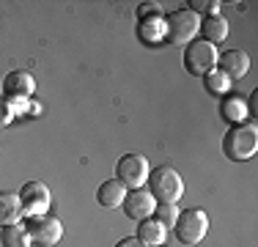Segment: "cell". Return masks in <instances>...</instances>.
I'll use <instances>...</instances> for the list:
<instances>
[{"label": "cell", "instance_id": "4", "mask_svg": "<svg viewBox=\"0 0 258 247\" xmlns=\"http://www.w3.org/2000/svg\"><path fill=\"white\" fill-rule=\"evenodd\" d=\"M173 231L181 244H187V247L201 244L209 233V214L204 209H184V212H179V220H176Z\"/></svg>", "mask_w": 258, "mask_h": 247}, {"label": "cell", "instance_id": "21", "mask_svg": "<svg viewBox=\"0 0 258 247\" xmlns=\"http://www.w3.org/2000/svg\"><path fill=\"white\" fill-rule=\"evenodd\" d=\"M189 11L192 14H206V17H212V14H220V3L217 0H189Z\"/></svg>", "mask_w": 258, "mask_h": 247}, {"label": "cell", "instance_id": "23", "mask_svg": "<svg viewBox=\"0 0 258 247\" xmlns=\"http://www.w3.org/2000/svg\"><path fill=\"white\" fill-rule=\"evenodd\" d=\"M14 121V104L9 99H0V127H9Z\"/></svg>", "mask_w": 258, "mask_h": 247}, {"label": "cell", "instance_id": "1", "mask_svg": "<svg viewBox=\"0 0 258 247\" xmlns=\"http://www.w3.org/2000/svg\"><path fill=\"white\" fill-rule=\"evenodd\" d=\"M258 151V129L255 124H239L231 127L223 138V154L231 162H247Z\"/></svg>", "mask_w": 258, "mask_h": 247}, {"label": "cell", "instance_id": "20", "mask_svg": "<svg viewBox=\"0 0 258 247\" xmlns=\"http://www.w3.org/2000/svg\"><path fill=\"white\" fill-rule=\"evenodd\" d=\"M154 220H159L165 228H168V231H173L176 220H179V206H176V203H157Z\"/></svg>", "mask_w": 258, "mask_h": 247}, {"label": "cell", "instance_id": "11", "mask_svg": "<svg viewBox=\"0 0 258 247\" xmlns=\"http://www.w3.org/2000/svg\"><path fill=\"white\" fill-rule=\"evenodd\" d=\"M217 69L231 80H242L244 74L250 72V55L244 49H225L223 55L217 58Z\"/></svg>", "mask_w": 258, "mask_h": 247}, {"label": "cell", "instance_id": "5", "mask_svg": "<svg viewBox=\"0 0 258 247\" xmlns=\"http://www.w3.org/2000/svg\"><path fill=\"white\" fill-rule=\"evenodd\" d=\"M217 58H220L217 47L209 44L204 39H195L184 49V69L192 74V77H206L209 72L217 69Z\"/></svg>", "mask_w": 258, "mask_h": 247}, {"label": "cell", "instance_id": "9", "mask_svg": "<svg viewBox=\"0 0 258 247\" xmlns=\"http://www.w3.org/2000/svg\"><path fill=\"white\" fill-rule=\"evenodd\" d=\"M121 209H124V214L129 220H149L154 217V209H157V201L154 195L149 193V190H132V193H126L124 203H121Z\"/></svg>", "mask_w": 258, "mask_h": 247}, {"label": "cell", "instance_id": "25", "mask_svg": "<svg viewBox=\"0 0 258 247\" xmlns=\"http://www.w3.org/2000/svg\"><path fill=\"white\" fill-rule=\"evenodd\" d=\"M115 247H146V244L140 242L138 236H126V239H121V242L115 244Z\"/></svg>", "mask_w": 258, "mask_h": 247}, {"label": "cell", "instance_id": "7", "mask_svg": "<svg viewBox=\"0 0 258 247\" xmlns=\"http://www.w3.org/2000/svg\"><path fill=\"white\" fill-rule=\"evenodd\" d=\"M20 203H22V214L25 217H39V214H47L52 203V195H50V187L44 181H25L20 193Z\"/></svg>", "mask_w": 258, "mask_h": 247}, {"label": "cell", "instance_id": "17", "mask_svg": "<svg viewBox=\"0 0 258 247\" xmlns=\"http://www.w3.org/2000/svg\"><path fill=\"white\" fill-rule=\"evenodd\" d=\"M0 244L3 247H30V236H28V225H22L20 220L11 225L0 228Z\"/></svg>", "mask_w": 258, "mask_h": 247}, {"label": "cell", "instance_id": "3", "mask_svg": "<svg viewBox=\"0 0 258 247\" xmlns=\"http://www.w3.org/2000/svg\"><path fill=\"white\" fill-rule=\"evenodd\" d=\"M201 33V17L189 9H179L165 17V41L170 44H189Z\"/></svg>", "mask_w": 258, "mask_h": 247}, {"label": "cell", "instance_id": "15", "mask_svg": "<svg viewBox=\"0 0 258 247\" xmlns=\"http://www.w3.org/2000/svg\"><path fill=\"white\" fill-rule=\"evenodd\" d=\"M165 236H168V228H165L159 220H154V217L140 220V225H138V239H140L146 247H162V244H165Z\"/></svg>", "mask_w": 258, "mask_h": 247}, {"label": "cell", "instance_id": "10", "mask_svg": "<svg viewBox=\"0 0 258 247\" xmlns=\"http://www.w3.org/2000/svg\"><path fill=\"white\" fill-rule=\"evenodd\" d=\"M36 91V80L30 72H9L3 80V99H9V102H14V99H30Z\"/></svg>", "mask_w": 258, "mask_h": 247}, {"label": "cell", "instance_id": "12", "mask_svg": "<svg viewBox=\"0 0 258 247\" xmlns=\"http://www.w3.org/2000/svg\"><path fill=\"white\" fill-rule=\"evenodd\" d=\"M220 115H223L225 121H231L233 127H239V124H247L250 110H247L244 96H239V94H225L223 102H220Z\"/></svg>", "mask_w": 258, "mask_h": 247}, {"label": "cell", "instance_id": "8", "mask_svg": "<svg viewBox=\"0 0 258 247\" xmlns=\"http://www.w3.org/2000/svg\"><path fill=\"white\" fill-rule=\"evenodd\" d=\"M28 236L33 244L41 247H55L63 236V225H60L58 217H50V214H39V217L28 220Z\"/></svg>", "mask_w": 258, "mask_h": 247}, {"label": "cell", "instance_id": "22", "mask_svg": "<svg viewBox=\"0 0 258 247\" xmlns=\"http://www.w3.org/2000/svg\"><path fill=\"white\" fill-rule=\"evenodd\" d=\"M146 17H162V6L159 3H140V9H138V20H146Z\"/></svg>", "mask_w": 258, "mask_h": 247}, {"label": "cell", "instance_id": "13", "mask_svg": "<svg viewBox=\"0 0 258 247\" xmlns=\"http://www.w3.org/2000/svg\"><path fill=\"white\" fill-rule=\"evenodd\" d=\"M201 36H204V41L209 44H223L225 39H228V20H225L223 14H212V17H204L201 20Z\"/></svg>", "mask_w": 258, "mask_h": 247}, {"label": "cell", "instance_id": "24", "mask_svg": "<svg viewBox=\"0 0 258 247\" xmlns=\"http://www.w3.org/2000/svg\"><path fill=\"white\" fill-rule=\"evenodd\" d=\"M247 110H250V118H255V115H258V91H253V94H250Z\"/></svg>", "mask_w": 258, "mask_h": 247}, {"label": "cell", "instance_id": "2", "mask_svg": "<svg viewBox=\"0 0 258 247\" xmlns=\"http://www.w3.org/2000/svg\"><path fill=\"white\" fill-rule=\"evenodd\" d=\"M149 193L154 195L157 203H179L184 195V181L179 176V170L170 165H159L149 173Z\"/></svg>", "mask_w": 258, "mask_h": 247}, {"label": "cell", "instance_id": "14", "mask_svg": "<svg viewBox=\"0 0 258 247\" xmlns=\"http://www.w3.org/2000/svg\"><path fill=\"white\" fill-rule=\"evenodd\" d=\"M124 198H126V187L118 178H107V181H102L99 190H96V201H99V206H104V209H118L121 203H124Z\"/></svg>", "mask_w": 258, "mask_h": 247}, {"label": "cell", "instance_id": "16", "mask_svg": "<svg viewBox=\"0 0 258 247\" xmlns=\"http://www.w3.org/2000/svg\"><path fill=\"white\" fill-rule=\"evenodd\" d=\"M22 217V203L17 193H0V228L11 225Z\"/></svg>", "mask_w": 258, "mask_h": 247}, {"label": "cell", "instance_id": "6", "mask_svg": "<svg viewBox=\"0 0 258 247\" xmlns=\"http://www.w3.org/2000/svg\"><path fill=\"white\" fill-rule=\"evenodd\" d=\"M149 173H151V165L143 154H124L115 165V178H118L124 187L129 190H140L146 181H149Z\"/></svg>", "mask_w": 258, "mask_h": 247}, {"label": "cell", "instance_id": "18", "mask_svg": "<svg viewBox=\"0 0 258 247\" xmlns=\"http://www.w3.org/2000/svg\"><path fill=\"white\" fill-rule=\"evenodd\" d=\"M138 25H140L138 33L146 44H159V41H165V20L162 17H146V20H140Z\"/></svg>", "mask_w": 258, "mask_h": 247}, {"label": "cell", "instance_id": "19", "mask_svg": "<svg viewBox=\"0 0 258 247\" xmlns=\"http://www.w3.org/2000/svg\"><path fill=\"white\" fill-rule=\"evenodd\" d=\"M204 85H206L209 94H214V96H225V94H231V80L225 77V74L220 72V69L209 72L206 77H204Z\"/></svg>", "mask_w": 258, "mask_h": 247}]
</instances>
